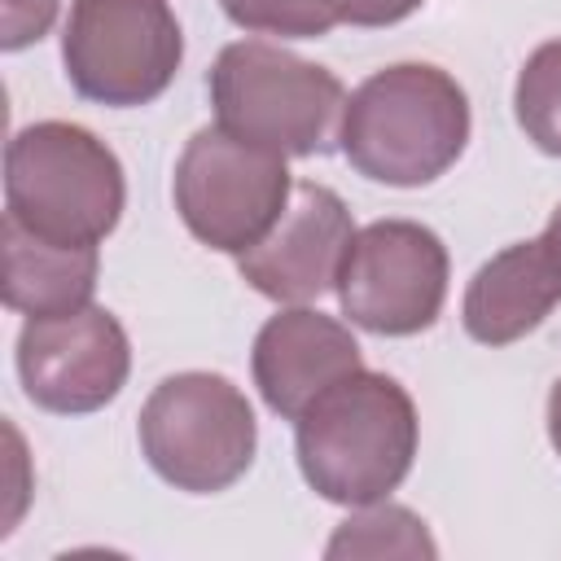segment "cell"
<instances>
[{
    "mask_svg": "<svg viewBox=\"0 0 561 561\" xmlns=\"http://www.w3.org/2000/svg\"><path fill=\"white\" fill-rule=\"evenodd\" d=\"M206 88L219 127L285 158L329 153L346 110V88L333 70L263 39L228 44Z\"/></svg>",
    "mask_w": 561,
    "mask_h": 561,
    "instance_id": "277c9868",
    "label": "cell"
},
{
    "mask_svg": "<svg viewBox=\"0 0 561 561\" xmlns=\"http://www.w3.org/2000/svg\"><path fill=\"white\" fill-rule=\"evenodd\" d=\"M548 438H552V447H557V456H561V377H557L552 390H548Z\"/></svg>",
    "mask_w": 561,
    "mask_h": 561,
    "instance_id": "d6986e66",
    "label": "cell"
},
{
    "mask_svg": "<svg viewBox=\"0 0 561 561\" xmlns=\"http://www.w3.org/2000/svg\"><path fill=\"white\" fill-rule=\"evenodd\" d=\"M329 13L346 26H394L412 18L425 0H324Z\"/></svg>",
    "mask_w": 561,
    "mask_h": 561,
    "instance_id": "ac0fdd59",
    "label": "cell"
},
{
    "mask_svg": "<svg viewBox=\"0 0 561 561\" xmlns=\"http://www.w3.org/2000/svg\"><path fill=\"white\" fill-rule=\"evenodd\" d=\"M434 552L438 548L425 522L412 508H399L386 500L351 513L324 548V557H434Z\"/></svg>",
    "mask_w": 561,
    "mask_h": 561,
    "instance_id": "5bb4252c",
    "label": "cell"
},
{
    "mask_svg": "<svg viewBox=\"0 0 561 561\" xmlns=\"http://www.w3.org/2000/svg\"><path fill=\"white\" fill-rule=\"evenodd\" d=\"M219 4L237 26L280 39H320L337 26L324 0H219Z\"/></svg>",
    "mask_w": 561,
    "mask_h": 561,
    "instance_id": "2e32d148",
    "label": "cell"
},
{
    "mask_svg": "<svg viewBox=\"0 0 561 561\" xmlns=\"http://www.w3.org/2000/svg\"><path fill=\"white\" fill-rule=\"evenodd\" d=\"M447 245L416 219H377L355 232L337 302L351 324L377 337H412L443 316L447 302Z\"/></svg>",
    "mask_w": 561,
    "mask_h": 561,
    "instance_id": "ba28073f",
    "label": "cell"
},
{
    "mask_svg": "<svg viewBox=\"0 0 561 561\" xmlns=\"http://www.w3.org/2000/svg\"><path fill=\"white\" fill-rule=\"evenodd\" d=\"M561 302V263L552 259L548 241H513L491 254L460 302L465 333L482 346H508L535 333L548 311Z\"/></svg>",
    "mask_w": 561,
    "mask_h": 561,
    "instance_id": "7c38bea8",
    "label": "cell"
},
{
    "mask_svg": "<svg viewBox=\"0 0 561 561\" xmlns=\"http://www.w3.org/2000/svg\"><path fill=\"white\" fill-rule=\"evenodd\" d=\"M96 245H57L4 219V302L22 316H66L92 302Z\"/></svg>",
    "mask_w": 561,
    "mask_h": 561,
    "instance_id": "4fadbf2b",
    "label": "cell"
},
{
    "mask_svg": "<svg viewBox=\"0 0 561 561\" xmlns=\"http://www.w3.org/2000/svg\"><path fill=\"white\" fill-rule=\"evenodd\" d=\"M131 373V342L114 311L88 302L66 316H26L18 333V377L35 408L83 416L118 399Z\"/></svg>",
    "mask_w": 561,
    "mask_h": 561,
    "instance_id": "9c48e42d",
    "label": "cell"
},
{
    "mask_svg": "<svg viewBox=\"0 0 561 561\" xmlns=\"http://www.w3.org/2000/svg\"><path fill=\"white\" fill-rule=\"evenodd\" d=\"M513 114L535 149L561 158V39L539 44L517 70Z\"/></svg>",
    "mask_w": 561,
    "mask_h": 561,
    "instance_id": "9a60e30c",
    "label": "cell"
},
{
    "mask_svg": "<svg viewBox=\"0 0 561 561\" xmlns=\"http://www.w3.org/2000/svg\"><path fill=\"white\" fill-rule=\"evenodd\" d=\"M416 438L421 421L412 394L394 377L368 368L333 381L294 421V451L307 486L346 508L386 500L408 478Z\"/></svg>",
    "mask_w": 561,
    "mask_h": 561,
    "instance_id": "6da1fadb",
    "label": "cell"
},
{
    "mask_svg": "<svg viewBox=\"0 0 561 561\" xmlns=\"http://www.w3.org/2000/svg\"><path fill=\"white\" fill-rule=\"evenodd\" d=\"M184 61V35L167 0H70L61 66L83 101L136 110L158 101Z\"/></svg>",
    "mask_w": 561,
    "mask_h": 561,
    "instance_id": "8992f818",
    "label": "cell"
},
{
    "mask_svg": "<svg viewBox=\"0 0 561 561\" xmlns=\"http://www.w3.org/2000/svg\"><path fill=\"white\" fill-rule=\"evenodd\" d=\"M469 145V96L465 88L430 66L399 61L368 75L342 110L337 149L377 184L421 188L434 184Z\"/></svg>",
    "mask_w": 561,
    "mask_h": 561,
    "instance_id": "7a4b0ae2",
    "label": "cell"
},
{
    "mask_svg": "<svg viewBox=\"0 0 561 561\" xmlns=\"http://www.w3.org/2000/svg\"><path fill=\"white\" fill-rule=\"evenodd\" d=\"M289 193L285 153L241 140L219 123L188 136L171 180L184 228L219 254L254 250L280 219Z\"/></svg>",
    "mask_w": 561,
    "mask_h": 561,
    "instance_id": "52a82bcc",
    "label": "cell"
},
{
    "mask_svg": "<svg viewBox=\"0 0 561 561\" xmlns=\"http://www.w3.org/2000/svg\"><path fill=\"white\" fill-rule=\"evenodd\" d=\"M543 241H548L552 259L561 263V202H557V210H552V219H548V228H543Z\"/></svg>",
    "mask_w": 561,
    "mask_h": 561,
    "instance_id": "ffe728a7",
    "label": "cell"
},
{
    "mask_svg": "<svg viewBox=\"0 0 561 561\" xmlns=\"http://www.w3.org/2000/svg\"><path fill=\"white\" fill-rule=\"evenodd\" d=\"M351 241H355V224L346 202L329 184L302 180L294 184L272 232L254 250L237 254V267L245 285L259 289L263 298L302 307L337 289Z\"/></svg>",
    "mask_w": 561,
    "mask_h": 561,
    "instance_id": "30bf717a",
    "label": "cell"
},
{
    "mask_svg": "<svg viewBox=\"0 0 561 561\" xmlns=\"http://www.w3.org/2000/svg\"><path fill=\"white\" fill-rule=\"evenodd\" d=\"M136 434L149 469L188 495L228 491L259 447L254 408L224 373L162 377L140 408Z\"/></svg>",
    "mask_w": 561,
    "mask_h": 561,
    "instance_id": "5b68a950",
    "label": "cell"
},
{
    "mask_svg": "<svg viewBox=\"0 0 561 561\" xmlns=\"http://www.w3.org/2000/svg\"><path fill=\"white\" fill-rule=\"evenodd\" d=\"M123 202V162L79 123H31L4 149V219L44 241L101 245L118 228Z\"/></svg>",
    "mask_w": 561,
    "mask_h": 561,
    "instance_id": "3957f363",
    "label": "cell"
},
{
    "mask_svg": "<svg viewBox=\"0 0 561 561\" xmlns=\"http://www.w3.org/2000/svg\"><path fill=\"white\" fill-rule=\"evenodd\" d=\"M57 4L61 0H0V44L4 53H18L26 44H35L39 35H48L53 18H57Z\"/></svg>",
    "mask_w": 561,
    "mask_h": 561,
    "instance_id": "e0dca14e",
    "label": "cell"
},
{
    "mask_svg": "<svg viewBox=\"0 0 561 561\" xmlns=\"http://www.w3.org/2000/svg\"><path fill=\"white\" fill-rule=\"evenodd\" d=\"M355 368H364L355 333L311 307H285L267 316L250 351L254 386L285 421H298L333 381L351 377Z\"/></svg>",
    "mask_w": 561,
    "mask_h": 561,
    "instance_id": "8fae6325",
    "label": "cell"
}]
</instances>
